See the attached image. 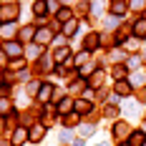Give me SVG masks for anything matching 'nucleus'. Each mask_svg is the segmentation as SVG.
Returning <instances> with one entry per match:
<instances>
[{
  "label": "nucleus",
  "mask_w": 146,
  "mask_h": 146,
  "mask_svg": "<svg viewBox=\"0 0 146 146\" xmlns=\"http://www.w3.org/2000/svg\"><path fill=\"white\" fill-rule=\"evenodd\" d=\"M33 66H35V68H33V76H35V78L53 76L56 68H58V63H56V58H53V53H48V50H45L43 56H40V60H38V63H33Z\"/></svg>",
  "instance_id": "obj_1"
},
{
  "label": "nucleus",
  "mask_w": 146,
  "mask_h": 146,
  "mask_svg": "<svg viewBox=\"0 0 146 146\" xmlns=\"http://www.w3.org/2000/svg\"><path fill=\"white\" fill-rule=\"evenodd\" d=\"M131 121H126V118H118L113 121V126H111V139L116 141V144H123L129 136H131Z\"/></svg>",
  "instance_id": "obj_2"
},
{
  "label": "nucleus",
  "mask_w": 146,
  "mask_h": 146,
  "mask_svg": "<svg viewBox=\"0 0 146 146\" xmlns=\"http://www.w3.org/2000/svg\"><path fill=\"white\" fill-rule=\"evenodd\" d=\"M50 131V123H45V121H33V123H28V136H30V144H40L45 139V133Z\"/></svg>",
  "instance_id": "obj_3"
},
{
  "label": "nucleus",
  "mask_w": 146,
  "mask_h": 146,
  "mask_svg": "<svg viewBox=\"0 0 146 146\" xmlns=\"http://www.w3.org/2000/svg\"><path fill=\"white\" fill-rule=\"evenodd\" d=\"M81 48H86V50H91V53H98V50L103 48V33L101 30H88L86 35H83Z\"/></svg>",
  "instance_id": "obj_4"
},
{
  "label": "nucleus",
  "mask_w": 146,
  "mask_h": 146,
  "mask_svg": "<svg viewBox=\"0 0 146 146\" xmlns=\"http://www.w3.org/2000/svg\"><path fill=\"white\" fill-rule=\"evenodd\" d=\"M0 43H3V40H0ZM3 48H5V56H8V60L25 58V45L20 43L18 38H15V40H5V43H3Z\"/></svg>",
  "instance_id": "obj_5"
},
{
  "label": "nucleus",
  "mask_w": 146,
  "mask_h": 146,
  "mask_svg": "<svg viewBox=\"0 0 146 146\" xmlns=\"http://www.w3.org/2000/svg\"><path fill=\"white\" fill-rule=\"evenodd\" d=\"M8 141H10L13 146H25V144H30L28 123H20V126H15L13 131H10V136H8Z\"/></svg>",
  "instance_id": "obj_6"
},
{
  "label": "nucleus",
  "mask_w": 146,
  "mask_h": 146,
  "mask_svg": "<svg viewBox=\"0 0 146 146\" xmlns=\"http://www.w3.org/2000/svg\"><path fill=\"white\" fill-rule=\"evenodd\" d=\"M20 18V5L10 3V5H0V23H18Z\"/></svg>",
  "instance_id": "obj_7"
},
{
  "label": "nucleus",
  "mask_w": 146,
  "mask_h": 146,
  "mask_svg": "<svg viewBox=\"0 0 146 146\" xmlns=\"http://www.w3.org/2000/svg\"><path fill=\"white\" fill-rule=\"evenodd\" d=\"M53 93H56V83H50V81H43L40 83V91H38V96H35V103H50L53 101Z\"/></svg>",
  "instance_id": "obj_8"
},
{
  "label": "nucleus",
  "mask_w": 146,
  "mask_h": 146,
  "mask_svg": "<svg viewBox=\"0 0 146 146\" xmlns=\"http://www.w3.org/2000/svg\"><path fill=\"white\" fill-rule=\"evenodd\" d=\"M35 33H38V25H35V23L20 25V30H18V40H20L23 45H30L33 40H35Z\"/></svg>",
  "instance_id": "obj_9"
},
{
  "label": "nucleus",
  "mask_w": 146,
  "mask_h": 146,
  "mask_svg": "<svg viewBox=\"0 0 146 146\" xmlns=\"http://www.w3.org/2000/svg\"><path fill=\"white\" fill-rule=\"evenodd\" d=\"M53 38H56V30L50 28V25H40V28H38V33H35V40H33V43H38V45H50L53 43Z\"/></svg>",
  "instance_id": "obj_10"
},
{
  "label": "nucleus",
  "mask_w": 146,
  "mask_h": 146,
  "mask_svg": "<svg viewBox=\"0 0 146 146\" xmlns=\"http://www.w3.org/2000/svg\"><path fill=\"white\" fill-rule=\"evenodd\" d=\"M73 111L81 113V116H91V113L96 111V103L88 101V98H83V96H78V98H76V106H73Z\"/></svg>",
  "instance_id": "obj_11"
},
{
  "label": "nucleus",
  "mask_w": 146,
  "mask_h": 146,
  "mask_svg": "<svg viewBox=\"0 0 146 146\" xmlns=\"http://www.w3.org/2000/svg\"><path fill=\"white\" fill-rule=\"evenodd\" d=\"M18 30H20L18 23H0V40L3 43L5 40H15L18 38Z\"/></svg>",
  "instance_id": "obj_12"
},
{
  "label": "nucleus",
  "mask_w": 146,
  "mask_h": 146,
  "mask_svg": "<svg viewBox=\"0 0 146 146\" xmlns=\"http://www.w3.org/2000/svg\"><path fill=\"white\" fill-rule=\"evenodd\" d=\"M131 8H129V3L126 0H111L108 3V15H116V18H126Z\"/></svg>",
  "instance_id": "obj_13"
},
{
  "label": "nucleus",
  "mask_w": 146,
  "mask_h": 146,
  "mask_svg": "<svg viewBox=\"0 0 146 146\" xmlns=\"http://www.w3.org/2000/svg\"><path fill=\"white\" fill-rule=\"evenodd\" d=\"M108 76H111L113 81H126V78L131 76V71H129L126 63H113V66L108 68Z\"/></svg>",
  "instance_id": "obj_14"
},
{
  "label": "nucleus",
  "mask_w": 146,
  "mask_h": 146,
  "mask_svg": "<svg viewBox=\"0 0 146 146\" xmlns=\"http://www.w3.org/2000/svg\"><path fill=\"white\" fill-rule=\"evenodd\" d=\"M88 88V81L86 78H73L71 83H68V96H73V98H78V96H83V91Z\"/></svg>",
  "instance_id": "obj_15"
},
{
  "label": "nucleus",
  "mask_w": 146,
  "mask_h": 146,
  "mask_svg": "<svg viewBox=\"0 0 146 146\" xmlns=\"http://www.w3.org/2000/svg\"><path fill=\"white\" fill-rule=\"evenodd\" d=\"M131 35H133V28H131V23L121 25V28H118L116 33H113V45H121V48H123V43H126V40H129Z\"/></svg>",
  "instance_id": "obj_16"
},
{
  "label": "nucleus",
  "mask_w": 146,
  "mask_h": 146,
  "mask_svg": "<svg viewBox=\"0 0 146 146\" xmlns=\"http://www.w3.org/2000/svg\"><path fill=\"white\" fill-rule=\"evenodd\" d=\"M98 68H101V63H96V60H88V63H83V66H78V68H76V76H78V78H91V76H93V73L98 71Z\"/></svg>",
  "instance_id": "obj_17"
},
{
  "label": "nucleus",
  "mask_w": 146,
  "mask_h": 146,
  "mask_svg": "<svg viewBox=\"0 0 146 146\" xmlns=\"http://www.w3.org/2000/svg\"><path fill=\"white\" fill-rule=\"evenodd\" d=\"M98 131V126L93 123V121H81L78 126H76V133L81 136V139H91V136H96Z\"/></svg>",
  "instance_id": "obj_18"
},
{
  "label": "nucleus",
  "mask_w": 146,
  "mask_h": 146,
  "mask_svg": "<svg viewBox=\"0 0 146 146\" xmlns=\"http://www.w3.org/2000/svg\"><path fill=\"white\" fill-rule=\"evenodd\" d=\"M113 93H118L121 98H131L136 91H133V86L129 83V78H126V81H113Z\"/></svg>",
  "instance_id": "obj_19"
},
{
  "label": "nucleus",
  "mask_w": 146,
  "mask_h": 146,
  "mask_svg": "<svg viewBox=\"0 0 146 146\" xmlns=\"http://www.w3.org/2000/svg\"><path fill=\"white\" fill-rule=\"evenodd\" d=\"M106 86V68H98V71L93 73L91 78H88V88H93V91H101V88Z\"/></svg>",
  "instance_id": "obj_20"
},
{
  "label": "nucleus",
  "mask_w": 146,
  "mask_h": 146,
  "mask_svg": "<svg viewBox=\"0 0 146 146\" xmlns=\"http://www.w3.org/2000/svg\"><path fill=\"white\" fill-rule=\"evenodd\" d=\"M13 101H15V111H23V108H28L30 96H28V91H25V86H18V91H15V96H13Z\"/></svg>",
  "instance_id": "obj_21"
},
{
  "label": "nucleus",
  "mask_w": 146,
  "mask_h": 146,
  "mask_svg": "<svg viewBox=\"0 0 146 146\" xmlns=\"http://www.w3.org/2000/svg\"><path fill=\"white\" fill-rule=\"evenodd\" d=\"M43 53H45V48H43V45H38V43L25 45V58H28V63H38Z\"/></svg>",
  "instance_id": "obj_22"
},
{
  "label": "nucleus",
  "mask_w": 146,
  "mask_h": 146,
  "mask_svg": "<svg viewBox=\"0 0 146 146\" xmlns=\"http://www.w3.org/2000/svg\"><path fill=\"white\" fill-rule=\"evenodd\" d=\"M78 30H81V20H78V18H73V20H68V23H63L60 33L71 40V38H76V35H78Z\"/></svg>",
  "instance_id": "obj_23"
},
{
  "label": "nucleus",
  "mask_w": 146,
  "mask_h": 146,
  "mask_svg": "<svg viewBox=\"0 0 146 146\" xmlns=\"http://www.w3.org/2000/svg\"><path fill=\"white\" fill-rule=\"evenodd\" d=\"M131 28H133V35H136L139 40H146V15H139L131 23Z\"/></svg>",
  "instance_id": "obj_24"
},
{
  "label": "nucleus",
  "mask_w": 146,
  "mask_h": 146,
  "mask_svg": "<svg viewBox=\"0 0 146 146\" xmlns=\"http://www.w3.org/2000/svg\"><path fill=\"white\" fill-rule=\"evenodd\" d=\"M73 106H76V98H73V96H66V98H60V103H56V108H58V118H63L66 113H71Z\"/></svg>",
  "instance_id": "obj_25"
},
{
  "label": "nucleus",
  "mask_w": 146,
  "mask_h": 146,
  "mask_svg": "<svg viewBox=\"0 0 146 146\" xmlns=\"http://www.w3.org/2000/svg\"><path fill=\"white\" fill-rule=\"evenodd\" d=\"M15 111V101H13V96H0V116L5 118V116H10Z\"/></svg>",
  "instance_id": "obj_26"
},
{
  "label": "nucleus",
  "mask_w": 146,
  "mask_h": 146,
  "mask_svg": "<svg viewBox=\"0 0 146 146\" xmlns=\"http://www.w3.org/2000/svg\"><path fill=\"white\" fill-rule=\"evenodd\" d=\"M76 136H78V133H76V129H68V126H63V129L58 131V144H66V146H71Z\"/></svg>",
  "instance_id": "obj_27"
},
{
  "label": "nucleus",
  "mask_w": 146,
  "mask_h": 146,
  "mask_svg": "<svg viewBox=\"0 0 146 146\" xmlns=\"http://www.w3.org/2000/svg\"><path fill=\"white\" fill-rule=\"evenodd\" d=\"M126 66H129V71H141V66H146V60L141 58V53H131L129 58H126Z\"/></svg>",
  "instance_id": "obj_28"
},
{
  "label": "nucleus",
  "mask_w": 146,
  "mask_h": 146,
  "mask_svg": "<svg viewBox=\"0 0 146 146\" xmlns=\"http://www.w3.org/2000/svg\"><path fill=\"white\" fill-rule=\"evenodd\" d=\"M129 83L133 86V91L144 88V83H146V71H133L131 76H129Z\"/></svg>",
  "instance_id": "obj_29"
},
{
  "label": "nucleus",
  "mask_w": 146,
  "mask_h": 146,
  "mask_svg": "<svg viewBox=\"0 0 146 146\" xmlns=\"http://www.w3.org/2000/svg\"><path fill=\"white\" fill-rule=\"evenodd\" d=\"M126 144H129V146H144L146 144V133L141 131V129H133L131 136L126 139Z\"/></svg>",
  "instance_id": "obj_30"
},
{
  "label": "nucleus",
  "mask_w": 146,
  "mask_h": 146,
  "mask_svg": "<svg viewBox=\"0 0 146 146\" xmlns=\"http://www.w3.org/2000/svg\"><path fill=\"white\" fill-rule=\"evenodd\" d=\"M81 121H83V116H81V113H76V111H71V113H66V116L60 118V123H63V126H68V129H76Z\"/></svg>",
  "instance_id": "obj_31"
},
{
  "label": "nucleus",
  "mask_w": 146,
  "mask_h": 146,
  "mask_svg": "<svg viewBox=\"0 0 146 146\" xmlns=\"http://www.w3.org/2000/svg\"><path fill=\"white\" fill-rule=\"evenodd\" d=\"M71 56H73V50L68 48V45H63V48H53V58H56V63H66Z\"/></svg>",
  "instance_id": "obj_32"
},
{
  "label": "nucleus",
  "mask_w": 146,
  "mask_h": 146,
  "mask_svg": "<svg viewBox=\"0 0 146 146\" xmlns=\"http://www.w3.org/2000/svg\"><path fill=\"white\" fill-rule=\"evenodd\" d=\"M103 118H108V121H118L121 116V106H108V103H103Z\"/></svg>",
  "instance_id": "obj_33"
},
{
  "label": "nucleus",
  "mask_w": 146,
  "mask_h": 146,
  "mask_svg": "<svg viewBox=\"0 0 146 146\" xmlns=\"http://www.w3.org/2000/svg\"><path fill=\"white\" fill-rule=\"evenodd\" d=\"M141 48H144V45H141V40H139L136 35H131V38L123 43V50H126L129 56H131V53H141Z\"/></svg>",
  "instance_id": "obj_34"
},
{
  "label": "nucleus",
  "mask_w": 146,
  "mask_h": 146,
  "mask_svg": "<svg viewBox=\"0 0 146 146\" xmlns=\"http://www.w3.org/2000/svg\"><path fill=\"white\" fill-rule=\"evenodd\" d=\"M73 18H76V15H73V8H71V5H63L58 13H56V20H58L60 25H63V23H68V20H73Z\"/></svg>",
  "instance_id": "obj_35"
},
{
  "label": "nucleus",
  "mask_w": 146,
  "mask_h": 146,
  "mask_svg": "<svg viewBox=\"0 0 146 146\" xmlns=\"http://www.w3.org/2000/svg\"><path fill=\"white\" fill-rule=\"evenodd\" d=\"M108 10V5H103V0H88V15H101Z\"/></svg>",
  "instance_id": "obj_36"
},
{
  "label": "nucleus",
  "mask_w": 146,
  "mask_h": 146,
  "mask_svg": "<svg viewBox=\"0 0 146 146\" xmlns=\"http://www.w3.org/2000/svg\"><path fill=\"white\" fill-rule=\"evenodd\" d=\"M40 83H43V78H30L28 83H25V91H28L30 98H35V96H38V91H40Z\"/></svg>",
  "instance_id": "obj_37"
},
{
  "label": "nucleus",
  "mask_w": 146,
  "mask_h": 146,
  "mask_svg": "<svg viewBox=\"0 0 146 146\" xmlns=\"http://www.w3.org/2000/svg\"><path fill=\"white\" fill-rule=\"evenodd\" d=\"M10 73H18L23 71V68H28V58H15V60H8V66H5Z\"/></svg>",
  "instance_id": "obj_38"
},
{
  "label": "nucleus",
  "mask_w": 146,
  "mask_h": 146,
  "mask_svg": "<svg viewBox=\"0 0 146 146\" xmlns=\"http://www.w3.org/2000/svg\"><path fill=\"white\" fill-rule=\"evenodd\" d=\"M103 23H106V30H111V33H116V30L121 28V18H116V15L103 18Z\"/></svg>",
  "instance_id": "obj_39"
},
{
  "label": "nucleus",
  "mask_w": 146,
  "mask_h": 146,
  "mask_svg": "<svg viewBox=\"0 0 146 146\" xmlns=\"http://www.w3.org/2000/svg\"><path fill=\"white\" fill-rule=\"evenodd\" d=\"M91 56H93L91 50H86V48H81V50L76 53V68H78V66H83V63H88V60H91Z\"/></svg>",
  "instance_id": "obj_40"
},
{
  "label": "nucleus",
  "mask_w": 146,
  "mask_h": 146,
  "mask_svg": "<svg viewBox=\"0 0 146 146\" xmlns=\"http://www.w3.org/2000/svg\"><path fill=\"white\" fill-rule=\"evenodd\" d=\"M129 8H131V13H144L146 0H129Z\"/></svg>",
  "instance_id": "obj_41"
},
{
  "label": "nucleus",
  "mask_w": 146,
  "mask_h": 146,
  "mask_svg": "<svg viewBox=\"0 0 146 146\" xmlns=\"http://www.w3.org/2000/svg\"><path fill=\"white\" fill-rule=\"evenodd\" d=\"M63 45H68V38H66L63 33H56V38H53L50 48H63Z\"/></svg>",
  "instance_id": "obj_42"
},
{
  "label": "nucleus",
  "mask_w": 146,
  "mask_h": 146,
  "mask_svg": "<svg viewBox=\"0 0 146 146\" xmlns=\"http://www.w3.org/2000/svg\"><path fill=\"white\" fill-rule=\"evenodd\" d=\"M60 8H63V5H60L58 0H48V13L53 15V18H56V13H58Z\"/></svg>",
  "instance_id": "obj_43"
},
{
  "label": "nucleus",
  "mask_w": 146,
  "mask_h": 146,
  "mask_svg": "<svg viewBox=\"0 0 146 146\" xmlns=\"http://www.w3.org/2000/svg\"><path fill=\"white\" fill-rule=\"evenodd\" d=\"M103 103H108V106H118V103H121V96H118V93H108Z\"/></svg>",
  "instance_id": "obj_44"
},
{
  "label": "nucleus",
  "mask_w": 146,
  "mask_h": 146,
  "mask_svg": "<svg viewBox=\"0 0 146 146\" xmlns=\"http://www.w3.org/2000/svg\"><path fill=\"white\" fill-rule=\"evenodd\" d=\"M136 98H139V101H141V103L146 101V86H144V88H139V91H136Z\"/></svg>",
  "instance_id": "obj_45"
},
{
  "label": "nucleus",
  "mask_w": 146,
  "mask_h": 146,
  "mask_svg": "<svg viewBox=\"0 0 146 146\" xmlns=\"http://www.w3.org/2000/svg\"><path fill=\"white\" fill-rule=\"evenodd\" d=\"M71 146H86V139H81V136H76V139H73V144Z\"/></svg>",
  "instance_id": "obj_46"
},
{
  "label": "nucleus",
  "mask_w": 146,
  "mask_h": 146,
  "mask_svg": "<svg viewBox=\"0 0 146 146\" xmlns=\"http://www.w3.org/2000/svg\"><path fill=\"white\" fill-rule=\"evenodd\" d=\"M139 129H141V131L146 133V116H141V123H139Z\"/></svg>",
  "instance_id": "obj_47"
},
{
  "label": "nucleus",
  "mask_w": 146,
  "mask_h": 146,
  "mask_svg": "<svg viewBox=\"0 0 146 146\" xmlns=\"http://www.w3.org/2000/svg\"><path fill=\"white\" fill-rule=\"evenodd\" d=\"M3 83H5V71L0 68V88H3Z\"/></svg>",
  "instance_id": "obj_48"
},
{
  "label": "nucleus",
  "mask_w": 146,
  "mask_h": 146,
  "mask_svg": "<svg viewBox=\"0 0 146 146\" xmlns=\"http://www.w3.org/2000/svg\"><path fill=\"white\" fill-rule=\"evenodd\" d=\"M0 146H13V144H10L8 139H0Z\"/></svg>",
  "instance_id": "obj_49"
},
{
  "label": "nucleus",
  "mask_w": 146,
  "mask_h": 146,
  "mask_svg": "<svg viewBox=\"0 0 146 146\" xmlns=\"http://www.w3.org/2000/svg\"><path fill=\"white\" fill-rule=\"evenodd\" d=\"M10 3H18V0H0V5H10Z\"/></svg>",
  "instance_id": "obj_50"
},
{
  "label": "nucleus",
  "mask_w": 146,
  "mask_h": 146,
  "mask_svg": "<svg viewBox=\"0 0 146 146\" xmlns=\"http://www.w3.org/2000/svg\"><path fill=\"white\" fill-rule=\"evenodd\" d=\"M141 58L146 60V43H144V48H141Z\"/></svg>",
  "instance_id": "obj_51"
},
{
  "label": "nucleus",
  "mask_w": 146,
  "mask_h": 146,
  "mask_svg": "<svg viewBox=\"0 0 146 146\" xmlns=\"http://www.w3.org/2000/svg\"><path fill=\"white\" fill-rule=\"evenodd\" d=\"M116 146H129V144H126V141H123V144H116Z\"/></svg>",
  "instance_id": "obj_52"
},
{
  "label": "nucleus",
  "mask_w": 146,
  "mask_h": 146,
  "mask_svg": "<svg viewBox=\"0 0 146 146\" xmlns=\"http://www.w3.org/2000/svg\"><path fill=\"white\" fill-rule=\"evenodd\" d=\"M144 71H146V66H144Z\"/></svg>",
  "instance_id": "obj_53"
},
{
  "label": "nucleus",
  "mask_w": 146,
  "mask_h": 146,
  "mask_svg": "<svg viewBox=\"0 0 146 146\" xmlns=\"http://www.w3.org/2000/svg\"><path fill=\"white\" fill-rule=\"evenodd\" d=\"M126 3H129V0H126Z\"/></svg>",
  "instance_id": "obj_54"
},
{
  "label": "nucleus",
  "mask_w": 146,
  "mask_h": 146,
  "mask_svg": "<svg viewBox=\"0 0 146 146\" xmlns=\"http://www.w3.org/2000/svg\"><path fill=\"white\" fill-rule=\"evenodd\" d=\"M144 146H146V144H144Z\"/></svg>",
  "instance_id": "obj_55"
}]
</instances>
